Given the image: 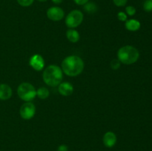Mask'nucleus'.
Masks as SVG:
<instances>
[{
	"label": "nucleus",
	"instance_id": "f3484780",
	"mask_svg": "<svg viewBox=\"0 0 152 151\" xmlns=\"http://www.w3.org/2000/svg\"><path fill=\"white\" fill-rule=\"evenodd\" d=\"M34 0H17L18 3L22 7H28L31 5Z\"/></svg>",
	"mask_w": 152,
	"mask_h": 151
},
{
	"label": "nucleus",
	"instance_id": "5701e85b",
	"mask_svg": "<svg viewBox=\"0 0 152 151\" xmlns=\"http://www.w3.org/2000/svg\"><path fill=\"white\" fill-rule=\"evenodd\" d=\"M57 151H68V148L65 144H62L57 148Z\"/></svg>",
	"mask_w": 152,
	"mask_h": 151
},
{
	"label": "nucleus",
	"instance_id": "393cba45",
	"mask_svg": "<svg viewBox=\"0 0 152 151\" xmlns=\"http://www.w3.org/2000/svg\"><path fill=\"white\" fill-rule=\"evenodd\" d=\"M38 1H42V2H44V1H47V0H38Z\"/></svg>",
	"mask_w": 152,
	"mask_h": 151
},
{
	"label": "nucleus",
	"instance_id": "9b49d317",
	"mask_svg": "<svg viewBox=\"0 0 152 151\" xmlns=\"http://www.w3.org/2000/svg\"><path fill=\"white\" fill-rule=\"evenodd\" d=\"M11 96V87L6 84H0V100H7Z\"/></svg>",
	"mask_w": 152,
	"mask_h": 151
},
{
	"label": "nucleus",
	"instance_id": "ddd939ff",
	"mask_svg": "<svg viewBox=\"0 0 152 151\" xmlns=\"http://www.w3.org/2000/svg\"><path fill=\"white\" fill-rule=\"evenodd\" d=\"M66 36L68 38V39L71 42L76 43L80 40V33H78V31H77L76 30L74 29H69L68 30L66 33Z\"/></svg>",
	"mask_w": 152,
	"mask_h": 151
},
{
	"label": "nucleus",
	"instance_id": "6e6552de",
	"mask_svg": "<svg viewBox=\"0 0 152 151\" xmlns=\"http://www.w3.org/2000/svg\"><path fill=\"white\" fill-rule=\"evenodd\" d=\"M29 65L35 70L40 71L44 68L45 60L41 55L35 54L31 56L30 59Z\"/></svg>",
	"mask_w": 152,
	"mask_h": 151
},
{
	"label": "nucleus",
	"instance_id": "6ab92c4d",
	"mask_svg": "<svg viewBox=\"0 0 152 151\" xmlns=\"http://www.w3.org/2000/svg\"><path fill=\"white\" fill-rule=\"evenodd\" d=\"M126 10L127 14L129 16H134L136 13V9L133 6H128V7H126Z\"/></svg>",
	"mask_w": 152,
	"mask_h": 151
},
{
	"label": "nucleus",
	"instance_id": "a878e982",
	"mask_svg": "<svg viewBox=\"0 0 152 151\" xmlns=\"http://www.w3.org/2000/svg\"><path fill=\"white\" fill-rule=\"evenodd\" d=\"M151 1H152V0H151Z\"/></svg>",
	"mask_w": 152,
	"mask_h": 151
},
{
	"label": "nucleus",
	"instance_id": "9d476101",
	"mask_svg": "<svg viewBox=\"0 0 152 151\" xmlns=\"http://www.w3.org/2000/svg\"><path fill=\"white\" fill-rule=\"evenodd\" d=\"M58 90L62 96H71L74 92V87L69 82H61L59 84Z\"/></svg>",
	"mask_w": 152,
	"mask_h": 151
},
{
	"label": "nucleus",
	"instance_id": "412c9836",
	"mask_svg": "<svg viewBox=\"0 0 152 151\" xmlns=\"http://www.w3.org/2000/svg\"><path fill=\"white\" fill-rule=\"evenodd\" d=\"M113 1L115 5L118 6V7H123V6L126 5L128 0H113Z\"/></svg>",
	"mask_w": 152,
	"mask_h": 151
},
{
	"label": "nucleus",
	"instance_id": "f257e3e1",
	"mask_svg": "<svg viewBox=\"0 0 152 151\" xmlns=\"http://www.w3.org/2000/svg\"><path fill=\"white\" fill-rule=\"evenodd\" d=\"M84 62L77 56H69L62 62V70L68 76H77L84 70Z\"/></svg>",
	"mask_w": 152,
	"mask_h": 151
},
{
	"label": "nucleus",
	"instance_id": "7ed1b4c3",
	"mask_svg": "<svg viewBox=\"0 0 152 151\" xmlns=\"http://www.w3.org/2000/svg\"><path fill=\"white\" fill-rule=\"evenodd\" d=\"M140 56L139 51L134 47L126 45L119 49L117 58L121 63L125 65H132L138 60Z\"/></svg>",
	"mask_w": 152,
	"mask_h": 151
},
{
	"label": "nucleus",
	"instance_id": "0eeeda50",
	"mask_svg": "<svg viewBox=\"0 0 152 151\" xmlns=\"http://www.w3.org/2000/svg\"><path fill=\"white\" fill-rule=\"evenodd\" d=\"M65 12L61 7H51L47 10V16L52 21H60L63 19Z\"/></svg>",
	"mask_w": 152,
	"mask_h": 151
},
{
	"label": "nucleus",
	"instance_id": "39448f33",
	"mask_svg": "<svg viewBox=\"0 0 152 151\" xmlns=\"http://www.w3.org/2000/svg\"><path fill=\"white\" fill-rule=\"evenodd\" d=\"M83 21V13L80 10H74L65 18V24L69 28H74L80 25Z\"/></svg>",
	"mask_w": 152,
	"mask_h": 151
},
{
	"label": "nucleus",
	"instance_id": "dca6fc26",
	"mask_svg": "<svg viewBox=\"0 0 152 151\" xmlns=\"http://www.w3.org/2000/svg\"><path fill=\"white\" fill-rule=\"evenodd\" d=\"M143 8L146 12H151L152 10V1L146 0L143 4Z\"/></svg>",
	"mask_w": 152,
	"mask_h": 151
},
{
	"label": "nucleus",
	"instance_id": "423d86ee",
	"mask_svg": "<svg viewBox=\"0 0 152 151\" xmlns=\"http://www.w3.org/2000/svg\"><path fill=\"white\" fill-rule=\"evenodd\" d=\"M36 113V107L32 102H28L22 105L19 110L21 117L23 119L29 120L34 116Z\"/></svg>",
	"mask_w": 152,
	"mask_h": 151
},
{
	"label": "nucleus",
	"instance_id": "2eb2a0df",
	"mask_svg": "<svg viewBox=\"0 0 152 151\" xmlns=\"http://www.w3.org/2000/svg\"><path fill=\"white\" fill-rule=\"evenodd\" d=\"M84 10L88 13H94L97 10V6L94 2H87L84 4Z\"/></svg>",
	"mask_w": 152,
	"mask_h": 151
},
{
	"label": "nucleus",
	"instance_id": "20e7f679",
	"mask_svg": "<svg viewBox=\"0 0 152 151\" xmlns=\"http://www.w3.org/2000/svg\"><path fill=\"white\" fill-rule=\"evenodd\" d=\"M17 93L22 100L26 102H31L37 96V90L35 87L28 82H23L19 85Z\"/></svg>",
	"mask_w": 152,
	"mask_h": 151
},
{
	"label": "nucleus",
	"instance_id": "a211bd4d",
	"mask_svg": "<svg viewBox=\"0 0 152 151\" xmlns=\"http://www.w3.org/2000/svg\"><path fill=\"white\" fill-rule=\"evenodd\" d=\"M120 63L119 59H113L111 62V67L113 70H118L120 68Z\"/></svg>",
	"mask_w": 152,
	"mask_h": 151
},
{
	"label": "nucleus",
	"instance_id": "4468645a",
	"mask_svg": "<svg viewBox=\"0 0 152 151\" xmlns=\"http://www.w3.org/2000/svg\"><path fill=\"white\" fill-rule=\"evenodd\" d=\"M49 90L44 87H42L37 90V96L41 99H45L49 96Z\"/></svg>",
	"mask_w": 152,
	"mask_h": 151
},
{
	"label": "nucleus",
	"instance_id": "1a4fd4ad",
	"mask_svg": "<svg viewBox=\"0 0 152 151\" xmlns=\"http://www.w3.org/2000/svg\"><path fill=\"white\" fill-rule=\"evenodd\" d=\"M117 143V136L113 132H107L103 136V144L106 147H112Z\"/></svg>",
	"mask_w": 152,
	"mask_h": 151
},
{
	"label": "nucleus",
	"instance_id": "4be33fe9",
	"mask_svg": "<svg viewBox=\"0 0 152 151\" xmlns=\"http://www.w3.org/2000/svg\"><path fill=\"white\" fill-rule=\"evenodd\" d=\"M74 2L78 5H84L87 2H88L89 0H74Z\"/></svg>",
	"mask_w": 152,
	"mask_h": 151
},
{
	"label": "nucleus",
	"instance_id": "f03ea898",
	"mask_svg": "<svg viewBox=\"0 0 152 151\" xmlns=\"http://www.w3.org/2000/svg\"><path fill=\"white\" fill-rule=\"evenodd\" d=\"M43 81L47 85L50 87L58 86L62 81L63 72L59 67L52 65L45 69L42 74Z\"/></svg>",
	"mask_w": 152,
	"mask_h": 151
},
{
	"label": "nucleus",
	"instance_id": "aec40b11",
	"mask_svg": "<svg viewBox=\"0 0 152 151\" xmlns=\"http://www.w3.org/2000/svg\"><path fill=\"white\" fill-rule=\"evenodd\" d=\"M117 18L121 22H126L127 21V15L124 12H119L117 14Z\"/></svg>",
	"mask_w": 152,
	"mask_h": 151
},
{
	"label": "nucleus",
	"instance_id": "f8f14e48",
	"mask_svg": "<svg viewBox=\"0 0 152 151\" xmlns=\"http://www.w3.org/2000/svg\"><path fill=\"white\" fill-rule=\"evenodd\" d=\"M126 28L128 30L137 31L140 28V22L136 19H129L126 21Z\"/></svg>",
	"mask_w": 152,
	"mask_h": 151
},
{
	"label": "nucleus",
	"instance_id": "b1692460",
	"mask_svg": "<svg viewBox=\"0 0 152 151\" xmlns=\"http://www.w3.org/2000/svg\"><path fill=\"white\" fill-rule=\"evenodd\" d=\"M62 1L63 0H52V1L55 4H60V3L62 2Z\"/></svg>",
	"mask_w": 152,
	"mask_h": 151
}]
</instances>
